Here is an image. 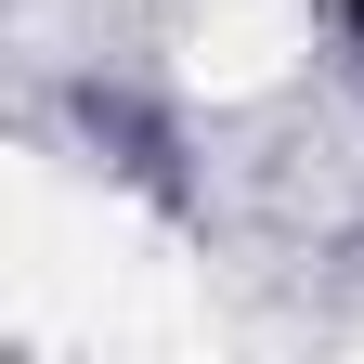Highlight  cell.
<instances>
[{"instance_id": "obj_1", "label": "cell", "mask_w": 364, "mask_h": 364, "mask_svg": "<svg viewBox=\"0 0 364 364\" xmlns=\"http://www.w3.org/2000/svg\"><path fill=\"white\" fill-rule=\"evenodd\" d=\"M338 26H351V53H364V0H338Z\"/></svg>"}]
</instances>
